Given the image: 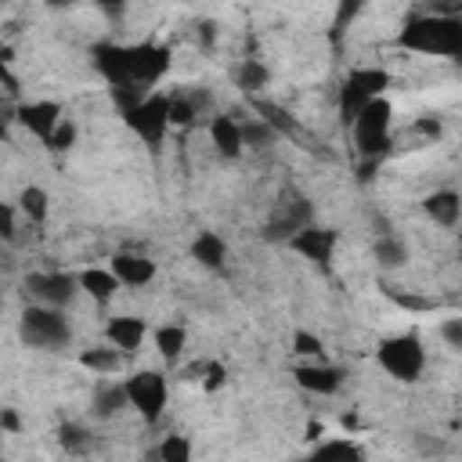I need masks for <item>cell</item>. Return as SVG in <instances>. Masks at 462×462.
I'll use <instances>...</instances> for the list:
<instances>
[{
    "mask_svg": "<svg viewBox=\"0 0 462 462\" xmlns=\"http://www.w3.org/2000/svg\"><path fill=\"white\" fill-rule=\"evenodd\" d=\"M94 65L108 87H134L148 94L170 72V51L162 43H97Z\"/></svg>",
    "mask_w": 462,
    "mask_h": 462,
    "instance_id": "1",
    "label": "cell"
},
{
    "mask_svg": "<svg viewBox=\"0 0 462 462\" xmlns=\"http://www.w3.org/2000/svg\"><path fill=\"white\" fill-rule=\"evenodd\" d=\"M397 43L408 51H419V54H433V58H458L462 54V22H458V14H440V11L415 14L404 22Z\"/></svg>",
    "mask_w": 462,
    "mask_h": 462,
    "instance_id": "2",
    "label": "cell"
},
{
    "mask_svg": "<svg viewBox=\"0 0 462 462\" xmlns=\"http://www.w3.org/2000/svg\"><path fill=\"white\" fill-rule=\"evenodd\" d=\"M390 123H393V105L386 101V94H379V97L361 105V112L350 119L354 144H357L361 159H383L390 152V144H393Z\"/></svg>",
    "mask_w": 462,
    "mask_h": 462,
    "instance_id": "3",
    "label": "cell"
},
{
    "mask_svg": "<svg viewBox=\"0 0 462 462\" xmlns=\"http://www.w3.org/2000/svg\"><path fill=\"white\" fill-rule=\"evenodd\" d=\"M18 336L25 346L32 350H61L69 346L72 339V325L65 318L61 307H43V303H32L22 310L18 318Z\"/></svg>",
    "mask_w": 462,
    "mask_h": 462,
    "instance_id": "4",
    "label": "cell"
},
{
    "mask_svg": "<svg viewBox=\"0 0 462 462\" xmlns=\"http://www.w3.org/2000/svg\"><path fill=\"white\" fill-rule=\"evenodd\" d=\"M375 361L401 383H415L426 368V350H422V339L415 332H401V336H390L379 343L375 350Z\"/></svg>",
    "mask_w": 462,
    "mask_h": 462,
    "instance_id": "5",
    "label": "cell"
},
{
    "mask_svg": "<svg viewBox=\"0 0 462 462\" xmlns=\"http://www.w3.org/2000/svg\"><path fill=\"white\" fill-rule=\"evenodd\" d=\"M170 94H144L134 108H126L123 112V119H126V126L148 144V148H162V141H166V130H170Z\"/></svg>",
    "mask_w": 462,
    "mask_h": 462,
    "instance_id": "6",
    "label": "cell"
},
{
    "mask_svg": "<svg viewBox=\"0 0 462 462\" xmlns=\"http://www.w3.org/2000/svg\"><path fill=\"white\" fill-rule=\"evenodd\" d=\"M386 87H390L386 69H354V72H346V79L339 87V119H343V126H350V119L361 112V105L379 97Z\"/></svg>",
    "mask_w": 462,
    "mask_h": 462,
    "instance_id": "7",
    "label": "cell"
},
{
    "mask_svg": "<svg viewBox=\"0 0 462 462\" xmlns=\"http://www.w3.org/2000/svg\"><path fill=\"white\" fill-rule=\"evenodd\" d=\"M123 386H126V404H130L144 422H159V419H162V411H166V393H170L162 372L141 368V372H134Z\"/></svg>",
    "mask_w": 462,
    "mask_h": 462,
    "instance_id": "8",
    "label": "cell"
},
{
    "mask_svg": "<svg viewBox=\"0 0 462 462\" xmlns=\"http://www.w3.org/2000/svg\"><path fill=\"white\" fill-rule=\"evenodd\" d=\"M310 220H314L310 199L289 191V195H282L278 206L271 209V217H267V224H263V238H271V242H289V238H292L300 227H307Z\"/></svg>",
    "mask_w": 462,
    "mask_h": 462,
    "instance_id": "9",
    "label": "cell"
},
{
    "mask_svg": "<svg viewBox=\"0 0 462 462\" xmlns=\"http://www.w3.org/2000/svg\"><path fill=\"white\" fill-rule=\"evenodd\" d=\"M25 289H29V296H32L36 303H43V307H61V310H65V307L76 300L79 282H76L72 274H65V271H36V274L25 278Z\"/></svg>",
    "mask_w": 462,
    "mask_h": 462,
    "instance_id": "10",
    "label": "cell"
},
{
    "mask_svg": "<svg viewBox=\"0 0 462 462\" xmlns=\"http://www.w3.org/2000/svg\"><path fill=\"white\" fill-rule=\"evenodd\" d=\"M336 245H339V235L332 231V227H321V224H307V227H300L292 238H289V249H296L300 256H307L310 263H318L321 271H328L332 267V253H336Z\"/></svg>",
    "mask_w": 462,
    "mask_h": 462,
    "instance_id": "11",
    "label": "cell"
},
{
    "mask_svg": "<svg viewBox=\"0 0 462 462\" xmlns=\"http://www.w3.org/2000/svg\"><path fill=\"white\" fill-rule=\"evenodd\" d=\"M292 379H296V386H303L307 393H318V397H332L343 386V372L336 365H328L325 357L321 361H310V365H296L292 368Z\"/></svg>",
    "mask_w": 462,
    "mask_h": 462,
    "instance_id": "12",
    "label": "cell"
},
{
    "mask_svg": "<svg viewBox=\"0 0 462 462\" xmlns=\"http://www.w3.org/2000/svg\"><path fill=\"white\" fill-rule=\"evenodd\" d=\"M18 123H22L32 137H40V141L47 144V137H51L54 126L61 123V105H58V101H25V105H18Z\"/></svg>",
    "mask_w": 462,
    "mask_h": 462,
    "instance_id": "13",
    "label": "cell"
},
{
    "mask_svg": "<svg viewBox=\"0 0 462 462\" xmlns=\"http://www.w3.org/2000/svg\"><path fill=\"white\" fill-rule=\"evenodd\" d=\"M144 332H148V325H144L141 318L119 314V318H108V325H105V343H112V346L126 357V354H137V350H141Z\"/></svg>",
    "mask_w": 462,
    "mask_h": 462,
    "instance_id": "14",
    "label": "cell"
},
{
    "mask_svg": "<svg viewBox=\"0 0 462 462\" xmlns=\"http://www.w3.org/2000/svg\"><path fill=\"white\" fill-rule=\"evenodd\" d=\"M108 267L119 278V285H130V289H141L155 278V260H148L141 253H116Z\"/></svg>",
    "mask_w": 462,
    "mask_h": 462,
    "instance_id": "15",
    "label": "cell"
},
{
    "mask_svg": "<svg viewBox=\"0 0 462 462\" xmlns=\"http://www.w3.org/2000/svg\"><path fill=\"white\" fill-rule=\"evenodd\" d=\"M422 209H426V217H430L433 224L455 227V224H458V213H462V199H458V191L440 188V191H433V195L422 199Z\"/></svg>",
    "mask_w": 462,
    "mask_h": 462,
    "instance_id": "16",
    "label": "cell"
},
{
    "mask_svg": "<svg viewBox=\"0 0 462 462\" xmlns=\"http://www.w3.org/2000/svg\"><path fill=\"white\" fill-rule=\"evenodd\" d=\"M76 282H79V289H83L94 303H101V307L119 292V278L112 274V267H87V271L76 274Z\"/></svg>",
    "mask_w": 462,
    "mask_h": 462,
    "instance_id": "17",
    "label": "cell"
},
{
    "mask_svg": "<svg viewBox=\"0 0 462 462\" xmlns=\"http://www.w3.org/2000/svg\"><path fill=\"white\" fill-rule=\"evenodd\" d=\"M209 141H213V148L224 155V159H238L242 155V130H238V123L231 119V116H217L213 123H209Z\"/></svg>",
    "mask_w": 462,
    "mask_h": 462,
    "instance_id": "18",
    "label": "cell"
},
{
    "mask_svg": "<svg viewBox=\"0 0 462 462\" xmlns=\"http://www.w3.org/2000/svg\"><path fill=\"white\" fill-rule=\"evenodd\" d=\"M191 260L209 267V271H220L224 260H227V242L217 235V231H202L195 242H191Z\"/></svg>",
    "mask_w": 462,
    "mask_h": 462,
    "instance_id": "19",
    "label": "cell"
},
{
    "mask_svg": "<svg viewBox=\"0 0 462 462\" xmlns=\"http://www.w3.org/2000/svg\"><path fill=\"white\" fill-rule=\"evenodd\" d=\"M94 415H101V419H112V415H119L123 408H126V386L123 383H116V379H101L97 386H94Z\"/></svg>",
    "mask_w": 462,
    "mask_h": 462,
    "instance_id": "20",
    "label": "cell"
},
{
    "mask_svg": "<svg viewBox=\"0 0 462 462\" xmlns=\"http://www.w3.org/2000/svg\"><path fill=\"white\" fill-rule=\"evenodd\" d=\"M184 346H188V332H184V325H162V328H155V350H159L162 361L177 365L180 354H184Z\"/></svg>",
    "mask_w": 462,
    "mask_h": 462,
    "instance_id": "21",
    "label": "cell"
},
{
    "mask_svg": "<svg viewBox=\"0 0 462 462\" xmlns=\"http://www.w3.org/2000/svg\"><path fill=\"white\" fill-rule=\"evenodd\" d=\"M79 365L90 368V372H97V375H112V372H119V365H123V354H119L112 343H105V346L83 350V354H79Z\"/></svg>",
    "mask_w": 462,
    "mask_h": 462,
    "instance_id": "22",
    "label": "cell"
},
{
    "mask_svg": "<svg viewBox=\"0 0 462 462\" xmlns=\"http://www.w3.org/2000/svg\"><path fill=\"white\" fill-rule=\"evenodd\" d=\"M18 209L25 213V220H29V224H43V220H47V213H51V199H47V191H43V188L29 184V188H22V191H18Z\"/></svg>",
    "mask_w": 462,
    "mask_h": 462,
    "instance_id": "23",
    "label": "cell"
},
{
    "mask_svg": "<svg viewBox=\"0 0 462 462\" xmlns=\"http://www.w3.org/2000/svg\"><path fill=\"white\" fill-rule=\"evenodd\" d=\"M372 256H375V263L379 267H404L408 263V245L401 242V238H393V235H379L375 238V245H372Z\"/></svg>",
    "mask_w": 462,
    "mask_h": 462,
    "instance_id": "24",
    "label": "cell"
},
{
    "mask_svg": "<svg viewBox=\"0 0 462 462\" xmlns=\"http://www.w3.org/2000/svg\"><path fill=\"white\" fill-rule=\"evenodd\" d=\"M267 79H271V72H267V65H263L260 58H245V61L238 65V87H242L245 94L263 90V87H267Z\"/></svg>",
    "mask_w": 462,
    "mask_h": 462,
    "instance_id": "25",
    "label": "cell"
},
{
    "mask_svg": "<svg viewBox=\"0 0 462 462\" xmlns=\"http://www.w3.org/2000/svg\"><path fill=\"white\" fill-rule=\"evenodd\" d=\"M314 455H318V458H354V462H357V458H365V448L354 444V440H346V437H343V440H321V437H318Z\"/></svg>",
    "mask_w": 462,
    "mask_h": 462,
    "instance_id": "26",
    "label": "cell"
},
{
    "mask_svg": "<svg viewBox=\"0 0 462 462\" xmlns=\"http://www.w3.org/2000/svg\"><path fill=\"white\" fill-rule=\"evenodd\" d=\"M170 126H191L199 116V101L188 94H170Z\"/></svg>",
    "mask_w": 462,
    "mask_h": 462,
    "instance_id": "27",
    "label": "cell"
},
{
    "mask_svg": "<svg viewBox=\"0 0 462 462\" xmlns=\"http://www.w3.org/2000/svg\"><path fill=\"white\" fill-rule=\"evenodd\" d=\"M365 4L368 0H336V18H332V40H339L350 25H354V18L365 11Z\"/></svg>",
    "mask_w": 462,
    "mask_h": 462,
    "instance_id": "28",
    "label": "cell"
},
{
    "mask_svg": "<svg viewBox=\"0 0 462 462\" xmlns=\"http://www.w3.org/2000/svg\"><path fill=\"white\" fill-rule=\"evenodd\" d=\"M238 130H242V144H249V148H263V144H271L274 137H278V130L271 126V123H238Z\"/></svg>",
    "mask_w": 462,
    "mask_h": 462,
    "instance_id": "29",
    "label": "cell"
},
{
    "mask_svg": "<svg viewBox=\"0 0 462 462\" xmlns=\"http://www.w3.org/2000/svg\"><path fill=\"white\" fill-rule=\"evenodd\" d=\"M58 440H61V448H65L69 455H83V451L90 448L87 430L76 426V422H61V426H58Z\"/></svg>",
    "mask_w": 462,
    "mask_h": 462,
    "instance_id": "30",
    "label": "cell"
},
{
    "mask_svg": "<svg viewBox=\"0 0 462 462\" xmlns=\"http://www.w3.org/2000/svg\"><path fill=\"white\" fill-rule=\"evenodd\" d=\"M155 455H159L162 462H188V458H191V444H188L180 433H170V437H162V444L155 448Z\"/></svg>",
    "mask_w": 462,
    "mask_h": 462,
    "instance_id": "31",
    "label": "cell"
},
{
    "mask_svg": "<svg viewBox=\"0 0 462 462\" xmlns=\"http://www.w3.org/2000/svg\"><path fill=\"white\" fill-rule=\"evenodd\" d=\"M292 350L300 354V357H310V361H321L325 357V343H321V336H314V332H292Z\"/></svg>",
    "mask_w": 462,
    "mask_h": 462,
    "instance_id": "32",
    "label": "cell"
},
{
    "mask_svg": "<svg viewBox=\"0 0 462 462\" xmlns=\"http://www.w3.org/2000/svg\"><path fill=\"white\" fill-rule=\"evenodd\" d=\"M199 383H202L206 393H213V390H220V386L227 383V368H224L220 361H202V375H199Z\"/></svg>",
    "mask_w": 462,
    "mask_h": 462,
    "instance_id": "33",
    "label": "cell"
},
{
    "mask_svg": "<svg viewBox=\"0 0 462 462\" xmlns=\"http://www.w3.org/2000/svg\"><path fill=\"white\" fill-rule=\"evenodd\" d=\"M72 141H76V126L61 116V123H58L54 134L47 137V148H51V152H65V148H72Z\"/></svg>",
    "mask_w": 462,
    "mask_h": 462,
    "instance_id": "34",
    "label": "cell"
},
{
    "mask_svg": "<svg viewBox=\"0 0 462 462\" xmlns=\"http://www.w3.org/2000/svg\"><path fill=\"white\" fill-rule=\"evenodd\" d=\"M386 296H390L397 307H408V310H430V307H433L430 300H422V296H411V292H397L393 285H386Z\"/></svg>",
    "mask_w": 462,
    "mask_h": 462,
    "instance_id": "35",
    "label": "cell"
},
{
    "mask_svg": "<svg viewBox=\"0 0 462 462\" xmlns=\"http://www.w3.org/2000/svg\"><path fill=\"white\" fill-rule=\"evenodd\" d=\"M11 61H14V51H11L7 43H0V83H4L7 90H18V76L11 72Z\"/></svg>",
    "mask_w": 462,
    "mask_h": 462,
    "instance_id": "36",
    "label": "cell"
},
{
    "mask_svg": "<svg viewBox=\"0 0 462 462\" xmlns=\"http://www.w3.org/2000/svg\"><path fill=\"white\" fill-rule=\"evenodd\" d=\"M440 336H444V343H448L451 350H462V318H448V321L440 325Z\"/></svg>",
    "mask_w": 462,
    "mask_h": 462,
    "instance_id": "37",
    "label": "cell"
},
{
    "mask_svg": "<svg viewBox=\"0 0 462 462\" xmlns=\"http://www.w3.org/2000/svg\"><path fill=\"white\" fill-rule=\"evenodd\" d=\"M0 238L4 242L14 238V206H7V202H0Z\"/></svg>",
    "mask_w": 462,
    "mask_h": 462,
    "instance_id": "38",
    "label": "cell"
},
{
    "mask_svg": "<svg viewBox=\"0 0 462 462\" xmlns=\"http://www.w3.org/2000/svg\"><path fill=\"white\" fill-rule=\"evenodd\" d=\"M415 134H422V137H430V141H437V137H440V123H437L433 116H422V119L415 123Z\"/></svg>",
    "mask_w": 462,
    "mask_h": 462,
    "instance_id": "39",
    "label": "cell"
},
{
    "mask_svg": "<svg viewBox=\"0 0 462 462\" xmlns=\"http://www.w3.org/2000/svg\"><path fill=\"white\" fill-rule=\"evenodd\" d=\"M18 426H22V422H18V415H14L11 408H7V411H0V430H7V433H18Z\"/></svg>",
    "mask_w": 462,
    "mask_h": 462,
    "instance_id": "40",
    "label": "cell"
},
{
    "mask_svg": "<svg viewBox=\"0 0 462 462\" xmlns=\"http://www.w3.org/2000/svg\"><path fill=\"white\" fill-rule=\"evenodd\" d=\"M94 4H97V7L105 11V14H119V11H123V7L130 4V0H94Z\"/></svg>",
    "mask_w": 462,
    "mask_h": 462,
    "instance_id": "41",
    "label": "cell"
},
{
    "mask_svg": "<svg viewBox=\"0 0 462 462\" xmlns=\"http://www.w3.org/2000/svg\"><path fill=\"white\" fill-rule=\"evenodd\" d=\"M213 40H217V29H213V22H206V25H199V43H206V47H213Z\"/></svg>",
    "mask_w": 462,
    "mask_h": 462,
    "instance_id": "42",
    "label": "cell"
},
{
    "mask_svg": "<svg viewBox=\"0 0 462 462\" xmlns=\"http://www.w3.org/2000/svg\"><path fill=\"white\" fill-rule=\"evenodd\" d=\"M11 137V119H7V112H0V141H7Z\"/></svg>",
    "mask_w": 462,
    "mask_h": 462,
    "instance_id": "43",
    "label": "cell"
},
{
    "mask_svg": "<svg viewBox=\"0 0 462 462\" xmlns=\"http://www.w3.org/2000/svg\"><path fill=\"white\" fill-rule=\"evenodd\" d=\"M321 433H325V426H321V422H310V426H307V437H310V440H318Z\"/></svg>",
    "mask_w": 462,
    "mask_h": 462,
    "instance_id": "44",
    "label": "cell"
},
{
    "mask_svg": "<svg viewBox=\"0 0 462 462\" xmlns=\"http://www.w3.org/2000/svg\"><path fill=\"white\" fill-rule=\"evenodd\" d=\"M51 4H61V7H69V4H76V0H51Z\"/></svg>",
    "mask_w": 462,
    "mask_h": 462,
    "instance_id": "45",
    "label": "cell"
},
{
    "mask_svg": "<svg viewBox=\"0 0 462 462\" xmlns=\"http://www.w3.org/2000/svg\"><path fill=\"white\" fill-rule=\"evenodd\" d=\"M0 4H7V0H0Z\"/></svg>",
    "mask_w": 462,
    "mask_h": 462,
    "instance_id": "46",
    "label": "cell"
}]
</instances>
